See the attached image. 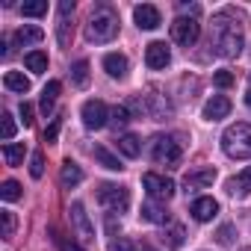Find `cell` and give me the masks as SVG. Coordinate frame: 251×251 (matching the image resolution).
<instances>
[{"label":"cell","mask_w":251,"mask_h":251,"mask_svg":"<svg viewBox=\"0 0 251 251\" xmlns=\"http://www.w3.org/2000/svg\"><path fill=\"white\" fill-rule=\"evenodd\" d=\"M230 21V9H225V12H219L216 18H213V27H216V39H213V50L222 56V59H233V56H239L242 53V30H239V24H227Z\"/></svg>","instance_id":"6da1fadb"},{"label":"cell","mask_w":251,"mask_h":251,"mask_svg":"<svg viewBox=\"0 0 251 251\" xmlns=\"http://www.w3.org/2000/svg\"><path fill=\"white\" fill-rule=\"evenodd\" d=\"M222 151L233 160H251V124L236 121L222 133Z\"/></svg>","instance_id":"7a4b0ae2"},{"label":"cell","mask_w":251,"mask_h":251,"mask_svg":"<svg viewBox=\"0 0 251 251\" xmlns=\"http://www.w3.org/2000/svg\"><path fill=\"white\" fill-rule=\"evenodd\" d=\"M115 36H118V15L106 6L92 12V18L86 24V39L95 45H103V42H112Z\"/></svg>","instance_id":"3957f363"},{"label":"cell","mask_w":251,"mask_h":251,"mask_svg":"<svg viewBox=\"0 0 251 251\" xmlns=\"http://www.w3.org/2000/svg\"><path fill=\"white\" fill-rule=\"evenodd\" d=\"M180 157H183V142H180V136H175V133H160V136H154V142H151V160H154L157 166L175 169V166H180Z\"/></svg>","instance_id":"277c9868"},{"label":"cell","mask_w":251,"mask_h":251,"mask_svg":"<svg viewBox=\"0 0 251 251\" xmlns=\"http://www.w3.org/2000/svg\"><path fill=\"white\" fill-rule=\"evenodd\" d=\"M98 201L109 210V213H124L130 207V189L118 186V183H100L98 186Z\"/></svg>","instance_id":"5b68a950"},{"label":"cell","mask_w":251,"mask_h":251,"mask_svg":"<svg viewBox=\"0 0 251 251\" xmlns=\"http://www.w3.org/2000/svg\"><path fill=\"white\" fill-rule=\"evenodd\" d=\"M142 186H145V192H148L151 201H163V204H166V201L175 195V183H172L169 177L157 175V172H148V175L142 177Z\"/></svg>","instance_id":"8992f818"},{"label":"cell","mask_w":251,"mask_h":251,"mask_svg":"<svg viewBox=\"0 0 251 251\" xmlns=\"http://www.w3.org/2000/svg\"><path fill=\"white\" fill-rule=\"evenodd\" d=\"M80 115H83V124H86L89 130H100V127H106V124H109V109H106V103H103V100H95V98L83 103Z\"/></svg>","instance_id":"52a82bcc"},{"label":"cell","mask_w":251,"mask_h":251,"mask_svg":"<svg viewBox=\"0 0 251 251\" xmlns=\"http://www.w3.org/2000/svg\"><path fill=\"white\" fill-rule=\"evenodd\" d=\"M198 36H201V24L195 21V18H175V24H172V39L177 42V45H183V48H192L195 42H198Z\"/></svg>","instance_id":"ba28073f"},{"label":"cell","mask_w":251,"mask_h":251,"mask_svg":"<svg viewBox=\"0 0 251 251\" xmlns=\"http://www.w3.org/2000/svg\"><path fill=\"white\" fill-rule=\"evenodd\" d=\"M68 213H71V225H74L77 236H80L83 242H95V227H92V222H89V213H86V207H83L80 201H74Z\"/></svg>","instance_id":"9c48e42d"},{"label":"cell","mask_w":251,"mask_h":251,"mask_svg":"<svg viewBox=\"0 0 251 251\" xmlns=\"http://www.w3.org/2000/svg\"><path fill=\"white\" fill-rule=\"evenodd\" d=\"M145 112H148L154 121H166V118L172 115V103L166 100V95H160L157 89H151V92L145 95Z\"/></svg>","instance_id":"30bf717a"},{"label":"cell","mask_w":251,"mask_h":251,"mask_svg":"<svg viewBox=\"0 0 251 251\" xmlns=\"http://www.w3.org/2000/svg\"><path fill=\"white\" fill-rule=\"evenodd\" d=\"M169 62H172V53H169L166 42H151V45L145 48V65H148L151 71H163Z\"/></svg>","instance_id":"8fae6325"},{"label":"cell","mask_w":251,"mask_h":251,"mask_svg":"<svg viewBox=\"0 0 251 251\" xmlns=\"http://www.w3.org/2000/svg\"><path fill=\"white\" fill-rule=\"evenodd\" d=\"M133 18H136V27H139V30H157V27L163 24L160 9H157V6H151V3L136 6V9H133Z\"/></svg>","instance_id":"7c38bea8"},{"label":"cell","mask_w":251,"mask_h":251,"mask_svg":"<svg viewBox=\"0 0 251 251\" xmlns=\"http://www.w3.org/2000/svg\"><path fill=\"white\" fill-rule=\"evenodd\" d=\"M230 112V100L225 95H213L207 103H204V118L207 121H219V118H227Z\"/></svg>","instance_id":"4fadbf2b"},{"label":"cell","mask_w":251,"mask_h":251,"mask_svg":"<svg viewBox=\"0 0 251 251\" xmlns=\"http://www.w3.org/2000/svg\"><path fill=\"white\" fill-rule=\"evenodd\" d=\"M103 68H106V74L112 80H124L130 65H127V56H124V53H106L103 56Z\"/></svg>","instance_id":"5bb4252c"},{"label":"cell","mask_w":251,"mask_h":251,"mask_svg":"<svg viewBox=\"0 0 251 251\" xmlns=\"http://www.w3.org/2000/svg\"><path fill=\"white\" fill-rule=\"evenodd\" d=\"M213 180H216V169H198V172H189V175L183 177V186H186V192H192V189L210 186Z\"/></svg>","instance_id":"9a60e30c"},{"label":"cell","mask_w":251,"mask_h":251,"mask_svg":"<svg viewBox=\"0 0 251 251\" xmlns=\"http://www.w3.org/2000/svg\"><path fill=\"white\" fill-rule=\"evenodd\" d=\"M189 213H192V219H195V222H210V219L219 213V204H216L213 198H195Z\"/></svg>","instance_id":"2e32d148"},{"label":"cell","mask_w":251,"mask_h":251,"mask_svg":"<svg viewBox=\"0 0 251 251\" xmlns=\"http://www.w3.org/2000/svg\"><path fill=\"white\" fill-rule=\"evenodd\" d=\"M142 219H148L154 225H169L172 222V213L160 201H148V204H142Z\"/></svg>","instance_id":"e0dca14e"},{"label":"cell","mask_w":251,"mask_h":251,"mask_svg":"<svg viewBox=\"0 0 251 251\" xmlns=\"http://www.w3.org/2000/svg\"><path fill=\"white\" fill-rule=\"evenodd\" d=\"M227 192H230V195H239V198L251 192V166H245L236 177L227 180Z\"/></svg>","instance_id":"ac0fdd59"},{"label":"cell","mask_w":251,"mask_h":251,"mask_svg":"<svg viewBox=\"0 0 251 251\" xmlns=\"http://www.w3.org/2000/svg\"><path fill=\"white\" fill-rule=\"evenodd\" d=\"M59 180H62L65 189H71V186H77V183L83 180V169H80L74 160H65L62 169H59Z\"/></svg>","instance_id":"d6986e66"},{"label":"cell","mask_w":251,"mask_h":251,"mask_svg":"<svg viewBox=\"0 0 251 251\" xmlns=\"http://www.w3.org/2000/svg\"><path fill=\"white\" fill-rule=\"evenodd\" d=\"M3 86H6L9 92L27 95V92H30V77H24L21 71H6V77H3Z\"/></svg>","instance_id":"ffe728a7"},{"label":"cell","mask_w":251,"mask_h":251,"mask_svg":"<svg viewBox=\"0 0 251 251\" xmlns=\"http://www.w3.org/2000/svg\"><path fill=\"white\" fill-rule=\"evenodd\" d=\"M59 92H62V83H59V80H50V83L42 89V112H45V115L53 109V103H56Z\"/></svg>","instance_id":"44dd1931"},{"label":"cell","mask_w":251,"mask_h":251,"mask_svg":"<svg viewBox=\"0 0 251 251\" xmlns=\"http://www.w3.org/2000/svg\"><path fill=\"white\" fill-rule=\"evenodd\" d=\"M118 151L124 154V157H139V151H142V142H139V136H133V133H124V136H118Z\"/></svg>","instance_id":"7402d4cb"},{"label":"cell","mask_w":251,"mask_h":251,"mask_svg":"<svg viewBox=\"0 0 251 251\" xmlns=\"http://www.w3.org/2000/svg\"><path fill=\"white\" fill-rule=\"evenodd\" d=\"M130 118H133V112L127 109V103H115V106L109 109V124H112L115 130H118V127H127Z\"/></svg>","instance_id":"603a6c76"},{"label":"cell","mask_w":251,"mask_h":251,"mask_svg":"<svg viewBox=\"0 0 251 251\" xmlns=\"http://www.w3.org/2000/svg\"><path fill=\"white\" fill-rule=\"evenodd\" d=\"M95 160H98L103 169H109V172H121V169H124V166H121V160H118L109 148H103V145H98V148H95Z\"/></svg>","instance_id":"cb8c5ba5"},{"label":"cell","mask_w":251,"mask_h":251,"mask_svg":"<svg viewBox=\"0 0 251 251\" xmlns=\"http://www.w3.org/2000/svg\"><path fill=\"white\" fill-rule=\"evenodd\" d=\"M24 65H27L33 74H45V71H48V53H42V50H30V53L24 56Z\"/></svg>","instance_id":"d4e9b609"},{"label":"cell","mask_w":251,"mask_h":251,"mask_svg":"<svg viewBox=\"0 0 251 251\" xmlns=\"http://www.w3.org/2000/svg\"><path fill=\"white\" fill-rule=\"evenodd\" d=\"M3 160H6V166H21L24 163V145L21 142H6L3 145Z\"/></svg>","instance_id":"484cf974"},{"label":"cell","mask_w":251,"mask_h":251,"mask_svg":"<svg viewBox=\"0 0 251 251\" xmlns=\"http://www.w3.org/2000/svg\"><path fill=\"white\" fill-rule=\"evenodd\" d=\"M15 39H18L21 45H33V42H42V39H45V30H42V27L27 24V27H21V30L15 33Z\"/></svg>","instance_id":"4316f807"},{"label":"cell","mask_w":251,"mask_h":251,"mask_svg":"<svg viewBox=\"0 0 251 251\" xmlns=\"http://www.w3.org/2000/svg\"><path fill=\"white\" fill-rule=\"evenodd\" d=\"M48 12V0H30V3H21V15L27 18H39Z\"/></svg>","instance_id":"83f0119b"},{"label":"cell","mask_w":251,"mask_h":251,"mask_svg":"<svg viewBox=\"0 0 251 251\" xmlns=\"http://www.w3.org/2000/svg\"><path fill=\"white\" fill-rule=\"evenodd\" d=\"M0 225H3V230H0V233H3V239H12L15 236V213L12 210H0Z\"/></svg>","instance_id":"f1b7e54d"},{"label":"cell","mask_w":251,"mask_h":251,"mask_svg":"<svg viewBox=\"0 0 251 251\" xmlns=\"http://www.w3.org/2000/svg\"><path fill=\"white\" fill-rule=\"evenodd\" d=\"M56 36H59V45H62V48H68V45H71V36H74V30H71V21H68V15H59Z\"/></svg>","instance_id":"f546056e"},{"label":"cell","mask_w":251,"mask_h":251,"mask_svg":"<svg viewBox=\"0 0 251 251\" xmlns=\"http://www.w3.org/2000/svg\"><path fill=\"white\" fill-rule=\"evenodd\" d=\"M53 242H56V248H59V251H86L80 242H74V239H71V236H65L62 230H53Z\"/></svg>","instance_id":"4dcf8cb0"},{"label":"cell","mask_w":251,"mask_h":251,"mask_svg":"<svg viewBox=\"0 0 251 251\" xmlns=\"http://www.w3.org/2000/svg\"><path fill=\"white\" fill-rule=\"evenodd\" d=\"M71 77H74V83H77V86H89V62H86V59L74 62V68H71Z\"/></svg>","instance_id":"1f68e13d"},{"label":"cell","mask_w":251,"mask_h":251,"mask_svg":"<svg viewBox=\"0 0 251 251\" xmlns=\"http://www.w3.org/2000/svg\"><path fill=\"white\" fill-rule=\"evenodd\" d=\"M0 195H3V201H18V198H21V183H18V180H3Z\"/></svg>","instance_id":"d6a6232c"},{"label":"cell","mask_w":251,"mask_h":251,"mask_svg":"<svg viewBox=\"0 0 251 251\" xmlns=\"http://www.w3.org/2000/svg\"><path fill=\"white\" fill-rule=\"evenodd\" d=\"M183 236H186V233H183V227H180V225H172V227H169V233H166L163 239H166V245H169V248H180V245H183Z\"/></svg>","instance_id":"836d02e7"},{"label":"cell","mask_w":251,"mask_h":251,"mask_svg":"<svg viewBox=\"0 0 251 251\" xmlns=\"http://www.w3.org/2000/svg\"><path fill=\"white\" fill-rule=\"evenodd\" d=\"M0 136H3L6 142L15 136V118H12L9 112H3V115H0Z\"/></svg>","instance_id":"e575fe53"},{"label":"cell","mask_w":251,"mask_h":251,"mask_svg":"<svg viewBox=\"0 0 251 251\" xmlns=\"http://www.w3.org/2000/svg\"><path fill=\"white\" fill-rule=\"evenodd\" d=\"M30 175H33L36 180L45 175V154H42V151H36V154H33V160H30Z\"/></svg>","instance_id":"d590c367"},{"label":"cell","mask_w":251,"mask_h":251,"mask_svg":"<svg viewBox=\"0 0 251 251\" xmlns=\"http://www.w3.org/2000/svg\"><path fill=\"white\" fill-rule=\"evenodd\" d=\"M233 236H236L233 225H222V227H219V233H216V239H219L222 245H230V242H233Z\"/></svg>","instance_id":"8d00e7d4"},{"label":"cell","mask_w":251,"mask_h":251,"mask_svg":"<svg viewBox=\"0 0 251 251\" xmlns=\"http://www.w3.org/2000/svg\"><path fill=\"white\" fill-rule=\"evenodd\" d=\"M213 83H216L219 89H227V86H233V74H230V71H216Z\"/></svg>","instance_id":"74e56055"},{"label":"cell","mask_w":251,"mask_h":251,"mask_svg":"<svg viewBox=\"0 0 251 251\" xmlns=\"http://www.w3.org/2000/svg\"><path fill=\"white\" fill-rule=\"evenodd\" d=\"M59 127H62V118H53V121H50V127L45 130V142H56V136H59Z\"/></svg>","instance_id":"f35d334b"},{"label":"cell","mask_w":251,"mask_h":251,"mask_svg":"<svg viewBox=\"0 0 251 251\" xmlns=\"http://www.w3.org/2000/svg\"><path fill=\"white\" fill-rule=\"evenodd\" d=\"M18 112H21V121H24V124H27V127H30V124H33V103H27V100H24Z\"/></svg>","instance_id":"ab89813d"},{"label":"cell","mask_w":251,"mask_h":251,"mask_svg":"<svg viewBox=\"0 0 251 251\" xmlns=\"http://www.w3.org/2000/svg\"><path fill=\"white\" fill-rule=\"evenodd\" d=\"M130 248H133L130 239H115V242H112V251H130Z\"/></svg>","instance_id":"60d3db41"},{"label":"cell","mask_w":251,"mask_h":251,"mask_svg":"<svg viewBox=\"0 0 251 251\" xmlns=\"http://www.w3.org/2000/svg\"><path fill=\"white\" fill-rule=\"evenodd\" d=\"M180 12H183V18H186V15L195 18V15H198V6H195V3H180Z\"/></svg>","instance_id":"b9f144b4"},{"label":"cell","mask_w":251,"mask_h":251,"mask_svg":"<svg viewBox=\"0 0 251 251\" xmlns=\"http://www.w3.org/2000/svg\"><path fill=\"white\" fill-rule=\"evenodd\" d=\"M74 12V0H62L59 3V15H71Z\"/></svg>","instance_id":"7bdbcfd3"},{"label":"cell","mask_w":251,"mask_h":251,"mask_svg":"<svg viewBox=\"0 0 251 251\" xmlns=\"http://www.w3.org/2000/svg\"><path fill=\"white\" fill-rule=\"evenodd\" d=\"M130 251H157L154 245H148V242H133V248Z\"/></svg>","instance_id":"ee69618b"},{"label":"cell","mask_w":251,"mask_h":251,"mask_svg":"<svg viewBox=\"0 0 251 251\" xmlns=\"http://www.w3.org/2000/svg\"><path fill=\"white\" fill-rule=\"evenodd\" d=\"M245 103H248V106H251V89H248V92H245Z\"/></svg>","instance_id":"f6af8a7d"},{"label":"cell","mask_w":251,"mask_h":251,"mask_svg":"<svg viewBox=\"0 0 251 251\" xmlns=\"http://www.w3.org/2000/svg\"><path fill=\"white\" fill-rule=\"evenodd\" d=\"M239 251H251V248H239Z\"/></svg>","instance_id":"bcb514c9"}]
</instances>
